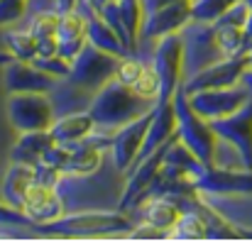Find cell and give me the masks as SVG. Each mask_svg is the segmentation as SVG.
Listing matches in <instances>:
<instances>
[{
	"mask_svg": "<svg viewBox=\"0 0 252 242\" xmlns=\"http://www.w3.org/2000/svg\"><path fill=\"white\" fill-rule=\"evenodd\" d=\"M25 10H27V0H0V27L20 22Z\"/></svg>",
	"mask_w": 252,
	"mask_h": 242,
	"instance_id": "33",
	"label": "cell"
},
{
	"mask_svg": "<svg viewBox=\"0 0 252 242\" xmlns=\"http://www.w3.org/2000/svg\"><path fill=\"white\" fill-rule=\"evenodd\" d=\"M10 59H12V57H10L7 52H0V66H2V64H7Z\"/></svg>",
	"mask_w": 252,
	"mask_h": 242,
	"instance_id": "44",
	"label": "cell"
},
{
	"mask_svg": "<svg viewBox=\"0 0 252 242\" xmlns=\"http://www.w3.org/2000/svg\"><path fill=\"white\" fill-rule=\"evenodd\" d=\"M95 130V122L91 118V113H69L62 118H54L49 135L54 137V142H79L86 140L91 132Z\"/></svg>",
	"mask_w": 252,
	"mask_h": 242,
	"instance_id": "23",
	"label": "cell"
},
{
	"mask_svg": "<svg viewBox=\"0 0 252 242\" xmlns=\"http://www.w3.org/2000/svg\"><path fill=\"white\" fill-rule=\"evenodd\" d=\"M20 208L30 218L32 228L42 225V223H49V220H57L66 213L64 211V198L59 196V191L49 188V186H39V183H32V188L27 191Z\"/></svg>",
	"mask_w": 252,
	"mask_h": 242,
	"instance_id": "15",
	"label": "cell"
},
{
	"mask_svg": "<svg viewBox=\"0 0 252 242\" xmlns=\"http://www.w3.org/2000/svg\"><path fill=\"white\" fill-rule=\"evenodd\" d=\"M193 191L201 196H252V169L238 171L216 164H201Z\"/></svg>",
	"mask_w": 252,
	"mask_h": 242,
	"instance_id": "6",
	"label": "cell"
},
{
	"mask_svg": "<svg viewBox=\"0 0 252 242\" xmlns=\"http://www.w3.org/2000/svg\"><path fill=\"white\" fill-rule=\"evenodd\" d=\"M118 15L127 44L137 54V39L142 34V22H145V0H118Z\"/></svg>",
	"mask_w": 252,
	"mask_h": 242,
	"instance_id": "25",
	"label": "cell"
},
{
	"mask_svg": "<svg viewBox=\"0 0 252 242\" xmlns=\"http://www.w3.org/2000/svg\"><path fill=\"white\" fill-rule=\"evenodd\" d=\"M169 2H176V0H145V10H155V7H162Z\"/></svg>",
	"mask_w": 252,
	"mask_h": 242,
	"instance_id": "39",
	"label": "cell"
},
{
	"mask_svg": "<svg viewBox=\"0 0 252 242\" xmlns=\"http://www.w3.org/2000/svg\"><path fill=\"white\" fill-rule=\"evenodd\" d=\"M118 64H120V57H113L93 44L86 42L84 49L74 57L71 61V69H69V76L66 81L74 83L76 88H84V91H98L103 88L108 81L115 79V71H118Z\"/></svg>",
	"mask_w": 252,
	"mask_h": 242,
	"instance_id": "5",
	"label": "cell"
},
{
	"mask_svg": "<svg viewBox=\"0 0 252 242\" xmlns=\"http://www.w3.org/2000/svg\"><path fill=\"white\" fill-rule=\"evenodd\" d=\"M167 240H208V225L203 215L193 208H184L176 225L169 230Z\"/></svg>",
	"mask_w": 252,
	"mask_h": 242,
	"instance_id": "26",
	"label": "cell"
},
{
	"mask_svg": "<svg viewBox=\"0 0 252 242\" xmlns=\"http://www.w3.org/2000/svg\"><path fill=\"white\" fill-rule=\"evenodd\" d=\"M132 220L125 211H81L64 213L57 220L34 225L37 235L44 238H74V240H93V238H125L132 230Z\"/></svg>",
	"mask_w": 252,
	"mask_h": 242,
	"instance_id": "1",
	"label": "cell"
},
{
	"mask_svg": "<svg viewBox=\"0 0 252 242\" xmlns=\"http://www.w3.org/2000/svg\"><path fill=\"white\" fill-rule=\"evenodd\" d=\"M86 44V17L81 10L59 12V27H57V54L66 59L69 64Z\"/></svg>",
	"mask_w": 252,
	"mask_h": 242,
	"instance_id": "18",
	"label": "cell"
},
{
	"mask_svg": "<svg viewBox=\"0 0 252 242\" xmlns=\"http://www.w3.org/2000/svg\"><path fill=\"white\" fill-rule=\"evenodd\" d=\"M125 238H130V240H167V233L145 223V220H140V225H132V230Z\"/></svg>",
	"mask_w": 252,
	"mask_h": 242,
	"instance_id": "36",
	"label": "cell"
},
{
	"mask_svg": "<svg viewBox=\"0 0 252 242\" xmlns=\"http://www.w3.org/2000/svg\"><path fill=\"white\" fill-rule=\"evenodd\" d=\"M243 83H245V86L250 88V93H252V71H248V74L243 76Z\"/></svg>",
	"mask_w": 252,
	"mask_h": 242,
	"instance_id": "43",
	"label": "cell"
},
{
	"mask_svg": "<svg viewBox=\"0 0 252 242\" xmlns=\"http://www.w3.org/2000/svg\"><path fill=\"white\" fill-rule=\"evenodd\" d=\"M238 230V238L240 240H252V228H245V225H235Z\"/></svg>",
	"mask_w": 252,
	"mask_h": 242,
	"instance_id": "41",
	"label": "cell"
},
{
	"mask_svg": "<svg viewBox=\"0 0 252 242\" xmlns=\"http://www.w3.org/2000/svg\"><path fill=\"white\" fill-rule=\"evenodd\" d=\"M5 42V52L12 59H22V61H32L37 57V39L32 37V32L25 30H7L2 34Z\"/></svg>",
	"mask_w": 252,
	"mask_h": 242,
	"instance_id": "27",
	"label": "cell"
},
{
	"mask_svg": "<svg viewBox=\"0 0 252 242\" xmlns=\"http://www.w3.org/2000/svg\"><path fill=\"white\" fill-rule=\"evenodd\" d=\"M176 137V113H174V103L164 100V103H157L155 100V108H152V120H150V127H147V135H145V142H142V150L137 154V159H145L147 154H152L155 150H159L162 145H167L169 140Z\"/></svg>",
	"mask_w": 252,
	"mask_h": 242,
	"instance_id": "16",
	"label": "cell"
},
{
	"mask_svg": "<svg viewBox=\"0 0 252 242\" xmlns=\"http://www.w3.org/2000/svg\"><path fill=\"white\" fill-rule=\"evenodd\" d=\"M243 30H245V37H248V44H250L252 42V7H250V12H248V20H245Z\"/></svg>",
	"mask_w": 252,
	"mask_h": 242,
	"instance_id": "40",
	"label": "cell"
},
{
	"mask_svg": "<svg viewBox=\"0 0 252 242\" xmlns=\"http://www.w3.org/2000/svg\"><path fill=\"white\" fill-rule=\"evenodd\" d=\"M57 54V37L37 39V57H54Z\"/></svg>",
	"mask_w": 252,
	"mask_h": 242,
	"instance_id": "37",
	"label": "cell"
},
{
	"mask_svg": "<svg viewBox=\"0 0 252 242\" xmlns=\"http://www.w3.org/2000/svg\"><path fill=\"white\" fill-rule=\"evenodd\" d=\"M54 145V137L49 130H34V132H20L17 142L10 150V161H22V164H37L42 161L44 152Z\"/></svg>",
	"mask_w": 252,
	"mask_h": 242,
	"instance_id": "22",
	"label": "cell"
},
{
	"mask_svg": "<svg viewBox=\"0 0 252 242\" xmlns=\"http://www.w3.org/2000/svg\"><path fill=\"white\" fill-rule=\"evenodd\" d=\"M57 79L42 69H37L32 61L10 59L2 64V86L5 93H52Z\"/></svg>",
	"mask_w": 252,
	"mask_h": 242,
	"instance_id": "12",
	"label": "cell"
},
{
	"mask_svg": "<svg viewBox=\"0 0 252 242\" xmlns=\"http://www.w3.org/2000/svg\"><path fill=\"white\" fill-rule=\"evenodd\" d=\"M76 10H81L86 17V42H88V44H93V47H98V49H103V52H108V54H113V57H120V59H123V57H130L127 47H125L123 39L115 34V30L103 20L100 12L91 10L84 0H79V7H76Z\"/></svg>",
	"mask_w": 252,
	"mask_h": 242,
	"instance_id": "17",
	"label": "cell"
},
{
	"mask_svg": "<svg viewBox=\"0 0 252 242\" xmlns=\"http://www.w3.org/2000/svg\"><path fill=\"white\" fill-rule=\"evenodd\" d=\"M57 2V12H71V10H76L79 7V0H54Z\"/></svg>",
	"mask_w": 252,
	"mask_h": 242,
	"instance_id": "38",
	"label": "cell"
},
{
	"mask_svg": "<svg viewBox=\"0 0 252 242\" xmlns=\"http://www.w3.org/2000/svg\"><path fill=\"white\" fill-rule=\"evenodd\" d=\"M243 2H245V5H248V7H252V0H243Z\"/></svg>",
	"mask_w": 252,
	"mask_h": 242,
	"instance_id": "46",
	"label": "cell"
},
{
	"mask_svg": "<svg viewBox=\"0 0 252 242\" xmlns=\"http://www.w3.org/2000/svg\"><path fill=\"white\" fill-rule=\"evenodd\" d=\"M32 64H34L37 69L52 74L54 79H66V76H69V69H71V64H69L66 59H62L59 54H54V57H34Z\"/></svg>",
	"mask_w": 252,
	"mask_h": 242,
	"instance_id": "31",
	"label": "cell"
},
{
	"mask_svg": "<svg viewBox=\"0 0 252 242\" xmlns=\"http://www.w3.org/2000/svg\"><path fill=\"white\" fill-rule=\"evenodd\" d=\"M150 120H152V110H147L145 115L115 127V132L110 135V147L108 150L113 152L115 169L120 174H127L130 166L137 159V154L142 150V142H145V135H147V127H150Z\"/></svg>",
	"mask_w": 252,
	"mask_h": 242,
	"instance_id": "11",
	"label": "cell"
},
{
	"mask_svg": "<svg viewBox=\"0 0 252 242\" xmlns=\"http://www.w3.org/2000/svg\"><path fill=\"white\" fill-rule=\"evenodd\" d=\"M86 5H88V7H91V10H95V12H100V10H103V7H105V2H108V0H84Z\"/></svg>",
	"mask_w": 252,
	"mask_h": 242,
	"instance_id": "42",
	"label": "cell"
},
{
	"mask_svg": "<svg viewBox=\"0 0 252 242\" xmlns=\"http://www.w3.org/2000/svg\"><path fill=\"white\" fill-rule=\"evenodd\" d=\"M208 27H211L213 47L218 49L220 57H235V54L248 52V37H245V30L240 25H233L228 20H216Z\"/></svg>",
	"mask_w": 252,
	"mask_h": 242,
	"instance_id": "24",
	"label": "cell"
},
{
	"mask_svg": "<svg viewBox=\"0 0 252 242\" xmlns=\"http://www.w3.org/2000/svg\"><path fill=\"white\" fill-rule=\"evenodd\" d=\"M171 142V140H169ZM167 145H162L159 150H155L152 154H147L145 159L135 161L130 166V176H127V183H125V191L120 196V211H130L132 206L140 203V198L145 196V191L152 186V181L157 179L162 164H164V152H167Z\"/></svg>",
	"mask_w": 252,
	"mask_h": 242,
	"instance_id": "13",
	"label": "cell"
},
{
	"mask_svg": "<svg viewBox=\"0 0 252 242\" xmlns=\"http://www.w3.org/2000/svg\"><path fill=\"white\" fill-rule=\"evenodd\" d=\"M189 22H193L191 17V0H176L162 7L150 10V15H145L142 22V37L145 39H159L167 34L181 32Z\"/></svg>",
	"mask_w": 252,
	"mask_h": 242,
	"instance_id": "14",
	"label": "cell"
},
{
	"mask_svg": "<svg viewBox=\"0 0 252 242\" xmlns=\"http://www.w3.org/2000/svg\"><path fill=\"white\" fill-rule=\"evenodd\" d=\"M34 183V166L32 164H22V161H10L5 179H2V188H0V198L15 208L22 206L27 191Z\"/></svg>",
	"mask_w": 252,
	"mask_h": 242,
	"instance_id": "20",
	"label": "cell"
},
{
	"mask_svg": "<svg viewBox=\"0 0 252 242\" xmlns=\"http://www.w3.org/2000/svg\"><path fill=\"white\" fill-rule=\"evenodd\" d=\"M137 95H142V98H147V100H157V95H159V76H157V71H155V66L152 64H145L142 66V71H140V76L135 79V83L130 86Z\"/></svg>",
	"mask_w": 252,
	"mask_h": 242,
	"instance_id": "30",
	"label": "cell"
},
{
	"mask_svg": "<svg viewBox=\"0 0 252 242\" xmlns=\"http://www.w3.org/2000/svg\"><path fill=\"white\" fill-rule=\"evenodd\" d=\"M137 208H140L142 220L150 223V225H155V228H159V230H164L167 238H169V230H171V228L176 225V220L181 218V206H179L174 198H169V196L147 198V201L140 203Z\"/></svg>",
	"mask_w": 252,
	"mask_h": 242,
	"instance_id": "21",
	"label": "cell"
},
{
	"mask_svg": "<svg viewBox=\"0 0 252 242\" xmlns=\"http://www.w3.org/2000/svg\"><path fill=\"white\" fill-rule=\"evenodd\" d=\"M240 0H191V17L196 25H213Z\"/></svg>",
	"mask_w": 252,
	"mask_h": 242,
	"instance_id": "28",
	"label": "cell"
},
{
	"mask_svg": "<svg viewBox=\"0 0 252 242\" xmlns=\"http://www.w3.org/2000/svg\"><path fill=\"white\" fill-rule=\"evenodd\" d=\"M66 145V159L62 166L64 176H91L103 164V150L95 147L88 137L79 142H62Z\"/></svg>",
	"mask_w": 252,
	"mask_h": 242,
	"instance_id": "19",
	"label": "cell"
},
{
	"mask_svg": "<svg viewBox=\"0 0 252 242\" xmlns=\"http://www.w3.org/2000/svg\"><path fill=\"white\" fill-rule=\"evenodd\" d=\"M248 71H250L248 52L235 54V57H223L220 61L208 64L206 69L193 74L186 83H181V88L186 93H196V91H206V88H228V86L240 83Z\"/></svg>",
	"mask_w": 252,
	"mask_h": 242,
	"instance_id": "10",
	"label": "cell"
},
{
	"mask_svg": "<svg viewBox=\"0 0 252 242\" xmlns=\"http://www.w3.org/2000/svg\"><path fill=\"white\" fill-rule=\"evenodd\" d=\"M62 179H64V174H62L59 169H54L52 164H47V161H37V164H34V183L57 188Z\"/></svg>",
	"mask_w": 252,
	"mask_h": 242,
	"instance_id": "34",
	"label": "cell"
},
{
	"mask_svg": "<svg viewBox=\"0 0 252 242\" xmlns=\"http://www.w3.org/2000/svg\"><path fill=\"white\" fill-rule=\"evenodd\" d=\"M208 122L213 132L218 135V140L228 142L238 152L243 166L252 169V98L235 113L218 120H208Z\"/></svg>",
	"mask_w": 252,
	"mask_h": 242,
	"instance_id": "9",
	"label": "cell"
},
{
	"mask_svg": "<svg viewBox=\"0 0 252 242\" xmlns=\"http://www.w3.org/2000/svg\"><path fill=\"white\" fill-rule=\"evenodd\" d=\"M57 27H59V12L57 10H44V12H37L27 30L32 32L34 39H47V37H57Z\"/></svg>",
	"mask_w": 252,
	"mask_h": 242,
	"instance_id": "29",
	"label": "cell"
},
{
	"mask_svg": "<svg viewBox=\"0 0 252 242\" xmlns=\"http://www.w3.org/2000/svg\"><path fill=\"white\" fill-rule=\"evenodd\" d=\"M174 103V113H176V137L184 147H189L196 159L203 164H216V150H218V135L213 132L211 122L206 118H201L191 103L186 91L179 86L171 95Z\"/></svg>",
	"mask_w": 252,
	"mask_h": 242,
	"instance_id": "3",
	"label": "cell"
},
{
	"mask_svg": "<svg viewBox=\"0 0 252 242\" xmlns=\"http://www.w3.org/2000/svg\"><path fill=\"white\" fill-rule=\"evenodd\" d=\"M248 57H250V71H252V42L248 44Z\"/></svg>",
	"mask_w": 252,
	"mask_h": 242,
	"instance_id": "45",
	"label": "cell"
},
{
	"mask_svg": "<svg viewBox=\"0 0 252 242\" xmlns=\"http://www.w3.org/2000/svg\"><path fill=\"white\" fill-rule=\"evenodd\" d=\"M142 61L135 57V54H130V57H123L120 59V64H118V71H115V79L120 81V83H125V86H132L135 79L140 76V71H142Z\"/></svg>",
	"mask_w": 252,
	"mask_h": 242,
	"instance_id": "32",
	"label": "cell"
},
{
	"mask_svg": "<svg viewBox=\"0 0 252 242\" xmlns=\"http://www.w3.org/2000/svg\"><path fill=\"white\" fill-rule=\"evenodd\" d=\"M157 76H159V95L157 103L171 100L174 91L184 83V39L176 34H167L157 39L155 61H152Z\"/></svg>",
	"mask_w": 252,
	"mask_h": 242,
	"instance_id": "7",
	"label": "cell"
},
{
	"mask_svg": "<svg viewBox=\"0 0 252 242\" xmlns=\"http://www.w3.org/2000/svg\"><path fill=\"white\" fill-rule=\"evenodd\" d=\"M152 105H155L152 100L137 95L130 86L113 79L103 88L95 91L88 113H91L95 127H113L115 130V127L145 115L147 110H152Z\"/></svg>",
	"mask_w": 252,
	"mask_h": 242,
	"instance_id": "2",
	"label": "cell"
},
{
	"mask_svg": "<svg viewBox=\"0 0 252 242\" xmlns=\"http://www.w3.org/2000/svg\"><path fill=\"white\" fill-rule=\"evenodd\" d=\"M10 127L20 132L49 130L54 122V105L49 93H7L5 103Z\"/></svg>",
	"mask_w": 252,
	"mask_h": 242,
	"instance_id": "4",
	"label": "cell"
},
{
	"mask_svg": "<svg viewBox=\"0 0 252 242\" xmlns=\"http://www.w3.org/2000/svg\"><path fill=\"white\" fill-rule=\"evenodd\" d=\"M191 108L206 118V120H218L225 118L230 113H235L238 108H243L252 98L250 88L240 81L235 86L228 88H206V91H196V93H186Z\"/></svg>",
	"mask_w": 252,
	"mask_h": 242,
	"instance_id": "8",
	"label": "cell"
},
{
	"mask_svg": "<svg viewBox=\"0 0 252 242\" xmlns=\"http://www.w3.org/2000/svg\"><path fill=\"white\" fill-rule=\"evenodd\" d=\"M0 225H17V228H32L30 218L22 213V208H15L0 198Z\"/></svg>",
	"mask_w": 252,
	"mask_h": 242,
	"instance_id": "35",
	"label": "cell"
}]
</instances>
